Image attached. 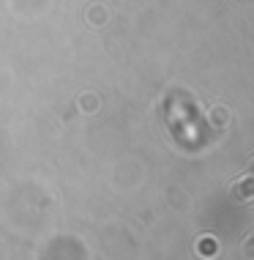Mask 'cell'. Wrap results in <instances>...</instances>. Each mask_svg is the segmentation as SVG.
Listing matches in <instances>:
<instances>
[{
  "label": "cell",
  "instance_id": "obj_1",
  "mask_svg": "<svg viewBox=\"0 0 254 260\" xmlns=\"http://www.w3.org/2000/svg\"><path fill=\"white\" fill-rule=\"evenodd\" d=\"M235 197H240V200H254V176H249V178H240V181L235 184Z\"/></svg>",
  "mask_w": 254,
  "mask_h": 260
},
{
  "label": "cell",
  "instance_id": "obj_2",
  "mask_svg": "<svg viewBox=\"0 0 254 260\" xmlns=\"http://www.w3.org/2000/svg\"><path fill=\"white\" fill-rule=\"evenodd\" d=\"M227 121H230V110H227V107H213L211 123L216 126V129H222V126H227Z\"/></svg>",
  "mask_w": 254,
  "mask_h": 260
},
{
  "label": "cell",
  "instance_id": "obj_3",
  "mask_svg": "<svg viewBox=\"0 0 254 260\" xmlns=\"http://www.w3.org/2000/svg\"><path fill=\"white\" fill-rule=\"evenodd\" d=\"M197 252H199V255H205V257L216 255V241H213V238H199V241H197Z\"/></svg>",
  "mask_w": 254,
  "mask_h": 260
},
{
  "label": "cell",
  "instance_id": "obj_4",
  "mask_svg": "<svg viewBox=\"0 0 254 260\" xmlns=\"http://www.w3.org/2000/svg\"><path fill=\"white\" fill-rule=\"evenodd\" d=\"M251 172H254V159H251Z\"/></svg>",
  "mask_w": 254,
  "mask_h": 260
}]
</instances>
